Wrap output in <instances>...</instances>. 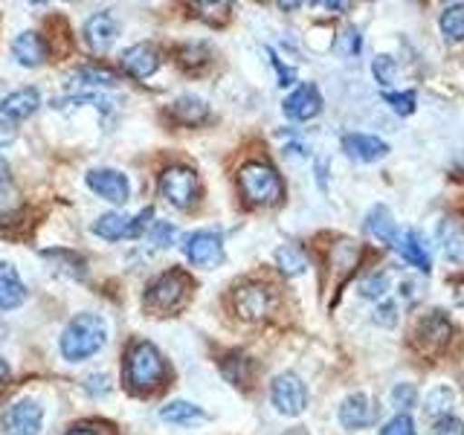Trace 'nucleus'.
<instances>
[{
  "label": "nucleus",
  "mask_w": 464,
  "mask_h": 435,
  "mask_svg": "<svg viewBox=\"0 0 464 435\" xmlns=\"http://www.w3.org/2000/svg\"><path fill=\"white\" fill-rule=\"evenodd\" d=\"M439 241H441V250L450 261H464V224L461 221L444 218L439 227Z\"/></svg>",
  "instance_id": "obj_27"
},
{
  "label": "nucleus",
  "mask_w": 464,
  "mask_h": 435,
  "mask_svg": "<svg viewBox=\"0 0 464 435\" xmlns=\"http://www.w3.org/2000/svg\"><path fill=\"white\" fill-rule=\"evenodd\" d=\"M430 435H464V420L456 415H444L432 420Z\"/></svg>",
  "instance_id": "obj_39"
},
{
  "label": "nucleus",
  "mask_w": 464,
  "mask_h": 435,
  "mask_svg": "<svg viewBox=\"0 0 464 435\" xmlns=\"http://www.w3.org/2000/svg\"><path fill=\"white\" fill-rule=\"evenodd\" d=\"M41 258L47 261L50 270H55L58 276H67L72 282L87 279V261L76 250H67V246H47V250H41Z\"/></svg>",
  "instance_id": "obj_18"
},
{
  "label": "nucleus",
  "mask_w": 464,
  "mask_h": 435,
  "mask_svg": "<svg viewBox=\"0 0 464 435\" xmlns=\"http://www.w3.org/2000/svg\"><path fill=\"white\" fill-rule=\"evenodd\" d=\"M84 389H87V395L91 398H105L108 392H111V383H108V374H87L84 377Z\"/></svg>",
  "instance_id": "obj_43"
},
{
  "label": "nucleus",
  "mask_w": 464,
  "mask_h": 435,
  "mask_svg": "<svg viewBox=\"0 0 464 435\" xmlns=\"http://www.w3.org/2000/svg\"><path fill=\"white\" fill-rule=\"evenodd\" d=\"M157 188H160V198L180 212L192 209L200 200V180H198L195 169H188V166H169L163 174H160Z\"/></svg>",
  "instance_id": "obj_6"
},
{
  "label": "nucleus",
  "mask_w": 464,
  "mask_h": 435,
  "mask_svg": "<svg viewBox=\"0 0 464 435\" xmlns=\"http://www.w3.org/2000/svg\"><path fill=\"white\" fill-rule=\"evenodd\" d=\"M236 311L241 319L246 323H258V319H265L273 304H276V296H273V287L270 285H261V282H246L241 287H236Z\"/></svg>",
  "instance_id": "obj_12"
},
{
  "label": "nucleus",
  "mask_w": 464,
  "mask_h": 435,
  "mask_svg": "<svg viewBox=\"0 0 464 435\" xmlns=\"http://www.w3.org/2000/svg\"><path fill=\"white\" fill-rule=\"evenodd\" d=\"M47 55H50L47 41H44L38 33H33V29H26V33L14 35V41H12V58L21 67L33 70V67L47 64Z\"/></svg>",
  "instance_id": "obj_19"
},
{
  "label": "nucleus",
  "mask_w": 464,
  "mask_h": 435,
  "mask_svg": "<svg viewBox=\"0 0 464 435\" xmlns=\"http://www.w3.org/2000/svg\"><path fill=\"white\" fill-rule=\"evenodd\" d=\"M14 203H18V188H14V183H12L9 163L0 157V218L12 215Z\"/></svg>",
  "instance_id": "obj_31"
},
{
  "label": "nucleus",
  "mask_w": 464,
  "mask_h": 435,
  "mask_svg": "<svg viewBox=\"0 0 464 435\" xmlns=\"http://www.w3.org/2000/svg\"><path fill=\"white\" fill-rule=\"evenodd\" d=\"M276 267H279L285 276H302L304 270H308V256H304L302 246L285 244L276 250Z\"/></svg>",
  "instance_id": "obj_28"
},
{
  "label": "nucleus",
  "mask_w": 464,
  "mask_h": 435,
  "mask_svg": "<svg viewBox=\"0 0 464 435\" xmlns=\"http://www.w3.org/2000/svg\"><path fill=\"white\" fill-rule=\"evenodd\" d=\"M343 151L357 163H377L389 154V145L374 134H345Z\"/></svg>",
  "instance_id": "obj_20"
},
{
  "label": "nucleus",
  "mask_w": 464,
  "mask_h": 435,
  "mask_svg": "<svg viewBox=\"0 0 464 435\" xmlns=\"http://www.w3.org/2000/svg\"><path fill=\"white\" fill-rule=\"evenodd\" d=\"M366 232L381 244H395L398 241V227H395V218H392V212L383 207H374L369 215H366Z\"/></svg>",
  "instance_id": "obj_26"
},
{
  "label": "nucleus",
  "mask_w": 464,
  "mask_h": 435,
  "mask_svg": "<svg viewBox=\"0 0 464 435\" xmlns=\"http://www.w3.org/2000/svg\"><path fill=\"white\" fill-rule=\"evenodd\" d=\"M26 302V285L9 261H0V311H14Z\"/></svg>",
  "instance_id": "obj_21"
},
{
  "label": "nucleus",
  "mask_w": 464,
  "mask_h": 435,
  "mask_svg": "<svg viewBox=\"0 0 464 435\" xmlns=\"http://www.w3.org/2000/svg\"><path fill=\"white\" fill-rule=\"evenodd\" d=\"M238 186L241 195L256 203V207H273L285 198V180L270 163H246L238 171Z\"/></svg>",
  "instance_id": "obj_4"
},
{
  "label": "nucleus",
  "mask_w": 464,
  "mask_h": 435,
  "mask_svg": "<svg viewBox=\"0 0 464 435\" xmlns=\"http://www.w3.org/2000/svg\"><path fill=\"white\" fill-rule=\"evenodd\" d=\"M270 401L282 415L296 418L304 412V406H308V389H304L299 374L282 372V374H276L270 383Z\"/></svg>",
  "instance_id": "obj_10"
},
{
  "label": "nucleus",
  "mask_w": 464,
  "mask_h": 435,
  "mask_svg": "<svg viewBox=\"0 0 464 435\" xmlns=\"http://www.w3.org/2000/svg\"><path fill=\"white\" fill-rule=\"evenodd\" d=\"M188 294H192V279H188V273L174 267V270L160 273L157 279L145 287L142 304H145V311L154 316H169L183 308L188 302Z\"/></svg>",
  "instance_id": "obj_3"
},
{
  "label": "nucleus",
  "mask_w": 464,
  "mask_h": 435,
  "mask_svg": "<svg viewBox=\"0 0 464 435\" xmlns=\"http://www.w3.org/2000/svg\"><path fill=\"white\" fill-rule=\"evenodd\" d=\"M160 418L174 427H195V424H203V420H207V412L188 401H169L163 410H160Z\"/></svg>",
  "instance_id": "obj_25"
},
{
  "label": "nucleus",
  "mask_w": 464,
  "mask_h": 435,
  "mask_svg": "<svg viewBox=\"0 0 464 435\" xmlns=\"http://www.w3.org/2000/svg\"><path fill=\"white\" fill-rule=\"evenodd\" d=\"M6 377H9V362H6V357H4V354H0V383H4Z\"/></svg>",
  "instance_id": "obj_46"
},
{
  "label": "nucleus",
  "mask_w": 464,
  "mask_h": 435,
  "mask_svg": "<svg viewBox=\"0 0 464 435\" xmlns=\"http://www.w3.org/2000/svg\"><path fill=\"white\" fill-rule=\"evenodd\" d=\"M120 84V76L113 70L102 67V64H82L72 70L70 87H76L79 93H99V91H111V87Z\"/></svg>",
  "instance_id": "obj_17"
},
{
  "label": "nucleus",
  "mask_w": 464,
  "mask_h": 435,
  "mask_svg": "<svg viewBox=\"0 0 464 435\" xmlns=\"http://www.w3.org/2000/svg\"><path fill=\"white\" fill-rule=\"evenodd\" d=\"M383 102L386 105L395 111L398 116H410L412 111H415V93L412 91H401V93H395V91H383Z\"/></svg>",
  "instance_id": "obj_34"
},
{
  "label": "nucleus",
  "mask_w": 464,
  "mask_h": 435,
  "mask_svg": "<svg viewBox=\"0 0 464 435\" xmlns=\"http://www.w3.org/2000/svg\"><path fill=\"white\" fill-rule=\"evenodd\" d=\"M6 337V325H4V319H0V340Z\"/></svg>",
  "instance_id": "obj_47"
},
{
  "label": "nucleus",
  "mask_w": 464,
  "mask_h": 435,
  "mask_svg": "<svg viewBox=\"0 0 464 435\" xmlns=\"http://www.w3.org/2000/svg\"><path fill=\"white\" fill-rule=\"evenodd\" d=\"M149 241L154 246H160V250H166V246H171L174 241H178V227L169 224V221H154L149 229Z\"/></svg>",
  "instance_id": "obj_33"
},
{
  "label": "nucleus",
  "mask_w": 464,
  "mask_h": 435,
  "mask_svg": "<svg viewBox=\"0 0 464 435\" xmlns=\"http://www.w3.org/2000/svg\"><path fill=\"white\" fill-rule=\"evenodd\" d=\"M87 188H91L93 195H99L102 200L108 203H116V207H125L130 200V180L128 174L120 171V169H91L84 178Z\"/></svg>",
  "instance_id": "obj_11"
},
{
  "label": "nucleus",
  "mask_w": 464,
  "mask_h": 435,
  "mask_svg": "<svg viewBox=\"0 0 464 435\" xmlns=\"http://www.w3.org/2000/svg\"><path fill=\"white\" fill-rule=\"evenodd\" d=\"M195 9L209 24H224L229 18V4H195Z\"/></svg>",
  "instance_id": "obj_40"
},
{
  "label": "nucleus",
  "mask_w": 464,
  "mask_h": 435,
  "mask_svg": "<svg viewBox=\"0 0 464 435\" xmlns=\"http://www.w3.org/2000/svg\"><path fill=\"white\" fill-rule=\"evenodd\" d=\"M4 435H41L44 430V406L35 398H21L9 403L0 415Z\"/></svg>",
  "instance_id": "obj_9"
},
{
  "label": "nucleus",
  "mask_w": 464,
  "mask_h": 435,
  "mask_svg": "<svg viewBox=\"0 0 464 435\" xmlns=\"http://www.w3.org/2000/svg\"><path fill=\"white\" fill-rule=\"evenodd\" d=\"M41 108V93L38 87H18V91L6 93L0 99V116L9 122H24Z\"/></svg>",
  "instance_id": "obj_16"
},
{
  "label": "nucleus",
  "mask_w": 464,
  "mask_h": 435,
  "mask_svg": "<svg viewBox=\"0 0 464 435\" xmlns=\"http://www.w3.org/2000/svg\"><path fill=\"white\" fill-rule=\"evenodd\" d=\"M372 70H374V79L381 82L383 87L398 79V64H395V58H389V55H377Z\"/></svg>",
  "instance_id": "obj_36"
},
{
  "label": "nucleus",
  "mask_w": 464,
  "mask_h": 435,
  "mask_svg": "<svg viewBox=\"0 0 464 435\" xmlns=\"http://www.w3.org/2000/svg\"><path fill=\"white\" fill-rule=\"evenodd\" d=\"M415 401H418V392H415L412 383H398L395 389H392V403H395L401 412L412 410Z\"/></svg>",
  "instance_id": "obj_38"
},
{
  "label": "nucleus",
  "mask_w": 464,
  "mask_h": 435,
  "mask_svg": "<svg viewBox=\"0 0 464 435\" xmlns=\"http://www.w3.org/2000/svg\"><path fill=\"white\" fill-rule=\"evenodd\" d=\"M166 360L149 340H134L125 352V383L134 392H154L166 381Z\"/></svg>",
  "instance_id": "obj_2"
},
{
  "label": "nucleus",
  "mask_w": 464,
  "mask_h": 435,
  "mask_svg": "<svg viewBox=\"0 0 464 435\" xmlns=\"http://www.w3.org/2000/svg\"><path fill=\"white\" fill-rule=\"evenodd\" d=\"M154 224V209L145 207L137 215H125V212H105L99 215L96 221L91 224V232L99 236L102 241L116 244V241H137L142 238L145 232L151 229Z\"/></svg>",
  "instance_id": "obj_5"
},
{
  "label": "nucleus",
  "mask_w": 464,
  "mask_h": 435,
  "mask_svg": "<svg viewBox=\"0 0 464 435\" xmlns=\"http://www.w3.org/2000/svg\"><path fill=\"white\" fill-rule=\"evenodd\" d=\"M340 424L345 430H362L369 427L374 420V406L369 401V395H362V392H357V395H348L343 403H340Z\"/></svg>",
  "instance_id": "obj_23"
},
{
  "label": "nucleus",
  "mask_w": 464,
  "mask_h": 435,
  "mask_svg": "<svg viewBox=\"0 0 464 435\" xmlns=\"http://www.w3.org/2000/svg\"><path fill=\"white\" fill-rule=\"evenodd\" d=\"M453 406H456V392L450 386H435L430 395H427V415L435 418H444V415H453Z\"/></svg>",
  "instance_id": "obj_29"
},
{
  "label": "nucleus",
  "mask_w": 464,
  "mask_h": 435,
  "mask_svg": "<svg viewBox=\"0 0 464 435\" xmlns=\"http://www.w3.org/2000/svg\"><path fill=\"white\" fill-rule=\"evenodd\" d=\"M108 343V323L99 314H76L64 325L58 348L67 362H84L96 357Z\"/></svg>",
  "instance_id": "obj_1"
},
{
  "label": "nucleus",
  "mask_w": 464,
  "mask_h": 435,
  "mask_svg": "<svg viewBox=\"0 0 464 435\" xmlns=\"http://www.w3.org/2000/svg\"><path fill=\"white\" fill-rule=\"evenodd\" d=\"M395 246H398L401 258H403L410 267H418L420 273H430V270H432L430 246H427V241L420 238L415 229H406V232H401L398 241H395Z\"/></svg>",
  "instance_id": "obj_22"
},
{
  "label": "nucleus",
  "mask_w": 464,
  "mask_h": 435,
  "mask_svg": "<svg viewBox=\"0 0 464 435\" xmlns=\"http://www.w3.org/2000/svg\"><path fill=\"white\" fill-rule=\"evenodd\" d=\"M169 113H171V120L174 122H180V125H200L203 120L209 116V105L203 102L200 96H192V93H186V96H178L171 102V108H169Z\"/></svg>",
  "instance_id": "obj_24"
},
{
  "label": "nucleus",
  "mask_w": 464,
  "mask_h": 435,
  "mask_svg": "<svg viewBox=\"0 0 464 435\" xmlns=\"http://www.w3.org/2000/svg\"><path fill=\"white\" fill-rule=\"evenodd\" d=\"M209 58V50L203 47V44H188V47H183L180 50V64L183 67H198V64H203Z\"/></svg>",
  "instance_id": "obj_41"
},
{
  "label": "nucleus",
  "mask_w": 464,
  "mask_h": 435,
  "mask_svg": "<svg viewBox=\"0 0 464 435\" xmlns=\"http://www.w3.org/2000/svg\"><path fill=\"white\" fill-rule=\"evenodd\" d=\"M441 33L447 41H464V4H453L441 12Z\"/></svg>",
  "instance_id": "obj_30"
},
{
  "label": "nucleus",
  "mask_w": 464,
  "mask_h": 435,
  "mask_svg": "<svg viewBox=\"0 0 464 435\" xmlns=\"http://www.w3.org/2000/svg\"><path fill=\"white\" fill-rule=\"evenodd\" d=\"M64 435H102L96 427H72V430H67Z\"/></svg>",
  "instance_id": "obj_44"
},
{
  "label": "nucleus",
  "mask_w": 464,
  "mask_h": 435,
  "mask_svg": "<svg viewBox=\"0 0 464 435\" xmlns=\"http://www.w3.org/2000/svg\"><path fill=\"white\" fill-rule=\"evenodd\" d=\"M282 111H285L287 120L308 122V120H314V116H319V111H323V93H319L316 84L302 82L287 93V99L282 102Z\"/></svg>",
  "instance_id": "obj_14"
},
{
  "label": "nucleus",
  "mask_w": 464,
  "mask_h": 435,
  "mask_svg": "<svg viewBox=\"0 0 464 435\" xmlns=\"http://www.w3.org/2000/svg\"><path fill=\"white\" fill-rule=\"evenodd\" d=\"M389 282H392V273H389V270L374 273V276H369L366 282H362L360 296H362V299H381V296L386 294V290H389Z\"/></svg>",
  "instance_id": "obj_32"
},
{
  "label": "nucleus",
  "mask_w": 464,
  "mask_h": 435,
  "mask_svg": "<svg viewBox=\"0 0 464 435\" xmlns=\"http://www.w3.org/2000/svg\"><path fill=\"white\" fill-rule=\"evenodd\" d=\"M450 340H453V323L444 316V311H432L424 319H418V325L412 331V345L427 357L444 352Z\"/></svg>",
  "instance_id": "obj_7"
},
{
  "label": "nucleus",
  "mask_w": 464,
  "mask_h": 435,
  "mask_svg": "<svg viewBox=\"0 0 464 435\" xmlns=\"http://www.w3.org/2000/svg\"><path fill=\"white\" fill-rule=\"evenodd\" d=\"M381 435H418L415 432V420L406 415V412H401V415H395L392 420H386Z\"/></svg>",
  "instance_id": "obj_37"
},
{
  "label": "nucleus",
  "mask_w": 464,
  "mask_h": 435,
  "mask_svg": "<svg viewBox=\"0 0 464 435\" xmlns=\"http://www.w3.org/2000/svg\"><path fill=\"white\" fill-rule=\"evenodd\" d=\"M183 256L188 265L212 270L224 261V238L215 229H195L183 238Z\"/></svg>",
  "instance_id": "obj_8"
},
{
  "label": "nucleus",
  "mask_w": 464,
  "mask_h": 435,
  "mask_svg": "<svg viewBox=\"0 0 464 435\" xmlns=\"http://www.w3.org/2000/svg\"><path fill=\"white\" fill-rule=\"evenodd\" d=\"M82 35H84V44L91 47L93 55H105L116 44V38H120V21H116L108 9L93 12L91 18L84 21Z\"/></svg>",
  "instance_id": "obj_13"
},
{
  "label": "nucleus",
  "mask_w": 464,
  "mask_h": 435,
  "mask_svg": "<svg viewBox=\"0 0 464 435\" xmlns=\"http://www.w3.org/2000/svg\"><path fill=\"white\" fill-rule=\"evenodd\" d=\"M120 67H122L125 76L137 79V82L151 79L160 70V50L154 47V44H134V47H128L120 55Z\"/></svg>",
  "instance_id": "obj_15"
},
{
  "label": "nucleus",
  "mask_w": 464,
  "mask_h": 435,
  "mask_svg": "<svg viewBox=\"0 0 464 435\" xmlns=\"http://www.w3.org/2000/svg\"><path fill=\"white\" fill-rule=\"evenodd\" d=\"M244 369H250V362H246V357H229V360L221 362L224 377H227L229 383H236V386H246V381H250V377L244 374Z\"/></svg>",
  "instance_id": "obj_35"
},
{
  "label": "nucleus",
  "mask_w": 464,
  "mask_h": 435,
  "mask_svg": "<svg viewBox=\"0 0 464 435\" xmlns=\"http://www.w3.org/2000/svg\"><path fill=\"white\" fill-rule=\"evenodd\" d=\"M374 323L377 325H386V328H392L398 323V304L392 302V299H386V302H381L374 308Z\"/></svg>",
  "instance_id": "obj_42"
},
{
  "label": "nucleus",
  "mask_w": 464,
  "mask_h": 435,
  "mask_svg": "<svg viewBox=\"0 0 464 435\" xmlns=\"http://www.w3.org/2000/svg\"><path fill=\"white\" fill-rule=\"evenodd\" d=\"M453 299H456L459 308H464V282H459V285H456V290H453Z\"/></svg>",
  "instance_id": "obj_45"
}]
</instances>
